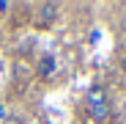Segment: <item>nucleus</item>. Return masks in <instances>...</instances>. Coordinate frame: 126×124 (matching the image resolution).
Segmentation results:
<instances>
[{"label": "nucleus", "mask_w": 126, "mask_h": 124, "mask_svg": "<svg viewBox=\"0 0 126 124\" xmlns=\"http://www.w3.org/2000/svg\"><path fill=\"white\" fill-rule=\"evenodd\" d=\"M85 105H88V116L96 124H107L110 121V97L101 86H91L85 94Z\"/></svg>", "instance_id": "nucleus-1"}, {"label": "nucleus", "mask_w": 126, "mask_h": 124, "mask_svg": "<svg viewBox=\"0 0 126 124\" xmlns=\"http://www.w3.org/2000/svg\"><path fill=\"white\" fill-rule=\"evenodd\" d=\"M55 74V55H44L38 61V77H44V80H49Z\"/></svg>", "instance_id": "nucleus-2"}, {"label": "nucleus", "mask_w": 126, "mask_h": 124, "mask_svg": "<svg viewBox=\"0 0 126 124\" xmlns=\"http://www.w3.org/2000/svg\"><path fill=\"white\" fill-rule=\"evenodd\" d=\"M6 124H14V121H6Z\"/></svg>", "instance_id": "nucleus-3"}]
</instances>
